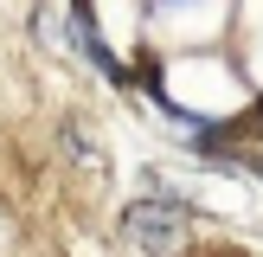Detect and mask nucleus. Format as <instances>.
Returning a JSON list of instances; mask_svg holds the SVG:
<instances>
[{"mask_svg":"<svg viewBox=\"0 0 263 257\" xmlns=\"http://www.w3.org/2000/svg\"><path fill=\"white\" fill-rule=\"evenodd\" d=\"M122 225H128V238L148 244V251H174V244L186 238V206H174V199H135Z\"/></svg>","mask_w":263,"mask_h":257,"instance_id":"f257e3e1","label":"nucleus"}]
</instances>
